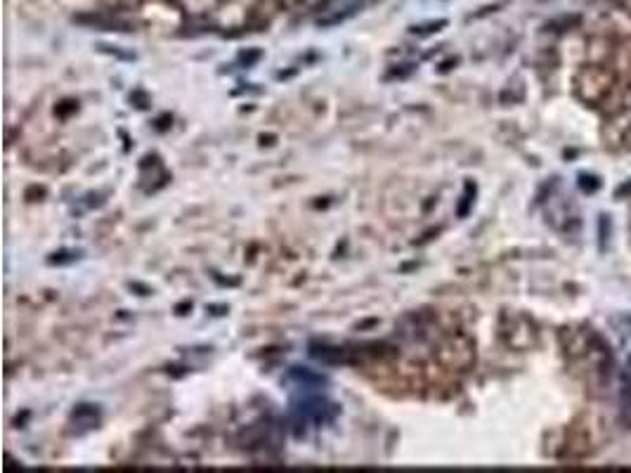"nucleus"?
Masks as SVG:
<instances>
[{
  "instance_id": "nucleus-1",
  "label": "nucleus",
  "mask_w": 631,
  "mask_h": 473,
  "mask_svg": "<svg viewBox=\"0 0 631 473\" xmlns=\"http://www.w3.org/2000/svg\"><path fill=\"white\" fill-rule=\"evenodd\" d=\"M575 95L580 97L584 105L589 107H601L606 102V97L613 93L617 86L615 71L603 62H589L587 67H582L575 76Z\"/></svg>"
},
{
  "instance_id": "nucleus-2",
  "label": "nucleus",
  "mask_w": 631,
  "mask_h": 473,
  "mask_svg": "<svg viewBox=\"0 0 631 473\" xmlns=\"http://www.w3.org/2000/svg\"><path fill=\"white\" fill-rule=\"evenodd\" d=\"M596 336L598 334L589 327H568V329H563L561 343H563L565 355L572 358V360H580V358H584V355H589L591 348H594Z\"/></svg>"
},
{
  "instance_id": "nucleus-3",
  "label": "nucleus",
  "mask_w": 631,
  "mask_h": 473,
  "mask_svg": "<svg viewBox=\"0 0 631 473\" xmlns=\"http://www.w3.org/2000/svg\"><path fill=\"white\" fill-rule=\"evenodd\" d=\"M601 107L608 116H622L631 112V83H617Z\"/></svg>"
},
{
  "instance_id": "nucleus-4",
  "label": "nucleus",
  "mask_w": 631,
  "mask_h": 473,
  "mask_svg": "<svg viewBox=\"0 0 631 473\" xmlns=\"http://www.w3.org/2000/svg\"><path fill=\"white\" fill-rule=\"evenodd\" d=\"M622 419L631 424V355L622 369Z\"/></svg>"
},
{
  "instance_id": "nucleus-5",
  "label": "nucleus",
  "mask_w": 631,
  "mask_h": 473,
  "mask_svg": "<svg viewBox=\"0 0 631 473\" xmlns=\"http://www.w3.org/2000/svg\"><path fill=\"white\" fill-rule=\"evenodd\" d=\"M580 187L584 192H596L598 187H601V183H598V178H594V176H580Z\"/></svg>"
},
{
  "instance_id": "nucleus-6",
  "label": "nucleus",
  "mask_w": 631,
  "mask_h": 473,
  "mask_svg": "<svg viewBox=\"0 0 631 473\" xmlns=\"http://www.w3.org/2000/svg\"><path fill=\"white\" fill-rule=\"evenodd\" d=\"M445 19H440V22H433V24H426V27H419V29H414V31H419V34H431V31H438L440 27H445Z\"/></svg>"
},
{
  "instance_id": "nucleus-7",
  "label": "nucleus",
  "mask_w": 631,
  "mask_h": 473,
  "mask_svg": "<svg viewBox=\"0 0 631 473\" xmlns=\"http://www.w3.org/2000/svg\"><path fill=\"white\" fill-rule=\"evenodd\" d=\"M617 197H631V183L622 185L620 190H617Z\"/></svg>"
},
{
  "instance_id": "nucleus-8",
  "label": "nucleus",
  "mask_w": 631,
  "mask_h": 473,
  "mask_svg": "<svg viewBox=\"0 0 631 473\" xmlns=\"http://www.w3.org/2000/svg\"><path fill=\"white\" fill-rule=\"evenodd\" d=\"M279 3H282L284 8H296V5H301L303 0H279Z\"/></svg>"
},
{
  "instance_id": "nucleus-9",
  "label": "nucleus",
  "mask_w": 631,
  "mask_h": 473,
  "mask_svg": "<svg viewBox=\"0 0 631 473\" xmlns=\"http://www.w3.org/2000/svg\"><path fill=\"white\" fill-rule=\"evenodd\" d=\"M624 147L627 149H631V128L627 131V135H624Z\"/></svg>"
}]
</instances>
